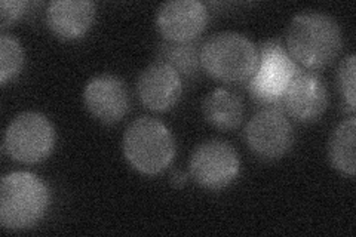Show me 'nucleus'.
Returning <instances> with one entry per match:
<instances>
[{
  "label": "nucleus",
  "instance_id": "nucleus-1",
  "mask_svg": "<svg viewBox=\"0 0 356 237\" xmlns=\"http://www.w3.org/2000/svg\"><path fill=\"white\" fill-rule=\"evenodd\" d=\"M286 51L305 70H322L337 58L343 36L340 26L332 17L307 10L296 15L286 28Z\"/></svg>",
  "mask_w": 356,
  "mask_h": 237
},
{
  "label": "nucleus",
  "instance_id": "nucleus-2",
  "mask_svg": "<svg viewBox=\"0 0 356 237\" xmlns=\"http://www.w3.org/2000/svg\"><path fill=\"white\" fill-rule=\"evenodd\" d=\"M51 205V191L31 172H10L0 183V224L6 230H29L44 217Z\"/></svg>",
  "mask_w": 356,
  "mask_h": 237
},
{
  "label": "nucleus",
  "instance_id": "nucleus-3",
  "mask_svg": "<svg viewBox=\"0 0 356 237\" xmlns=\"http://www.w3.org/2000/svg\"><path fill=\"white\" fill-rule=\"evenodd\" d=\"M259 61L257 44L236 31H221L208 38L200 49L204 72L225 83H245Z\"/></svg>",
  "mask_w": 356,
  "mask_h": 237
},
{
  "label": "nucleus",
  "instance_id": "nucleus-4",
  "mask_svg": "<svg viewBox=\"0 0 356 237\" xmlns=\"http://www.w3.org/2000/svg\"><path fill=\"white\" fill-rule=\"evenodd\" d=\"M125 159L144 175H158L175 157V140L161 120L143 116L129 123L122 141Z\"/></svg>",
  "mask_w": 356,
  "mask_h": 237
},
{
  "label": "nucleus",
  "instance_id": "nucleus-5",
  "mask_svg": "<svg viewBox=\"0 0 356 237\" xmlns=\"http://www.w3.org/2000/svg\"><path fill=\"white\" fill-rule=\"evenodd\" d=\"M259 61L247 82V91L254 101L266 107H281L282 97L296 74L303 70L277 39L261 42Z\"/></svg>",
  "mask_w": 356,
  "mask_h": 237
},
{
  "label": "nucleus",
  "instance_id": "nucleus-6",
  "mask_svg": "<svg viewBox=\"0 0 356 237\" xmlns=\"http://www.w3.org/2000/svg\"><path fill=\"white\" fill-rule=\"evenodd\" d=\"M3 145L14 161L35 165L48 159L52 153L55 129L51 120L42 113H21L8 125Z\"/></svg>",
  "mask_w": 356,
  "mask_h": 237
},
{
  "label": "nucleus",
  "instance_id": "nucleus-7",
  "mask_svg": "<svg viewBox=\"0 0 356 237\" xmlns=\"http://www.w3.org/2000/svg\"><path fill=\"white\" fill-rule=\"evenodd\" d=\"M188 171L207 190L218 191L230 186L239 175L241 159L235 147L222 140H208L193 150Z\"/></svg>",
  "mask_w": 356,
  "mask_h": 237
},
{
  "label": "nucleus",
  "instance_id": "nucleus-8",
  "mask_svg": "<svg viewBox=\"0 0 356 237\" xmlns=\"http://www.w3.org/2000/svg\"><path fill=\"white\" fill-rule=\"evenodd\" d=\"M245 142L261 159L284 157L294 144V129L281 107H266L250 119L245 126Z\"/></svg>",
  "mask_w": 356,
  "mask_h": 237
},
{
  "label": "nucleus",
  "instance_id": "nucleus-9",
  "mask_svg": "<svg viewBox=\"0 0 356 237\" xmlns=\"http://www.w3.org/2000/svg\"><path fill=\"white\" fill-rule=\"evenodd\" d=\"M328 107V88L318 73L300 70L288 85L281 108L300 123H312L324 115Z\"/></svg>",
  "mask_w": 356,
  "mask_h": 237
},
{
  "label": "nucleus",
  "instance_id": "nucleus-10",
  "mask_svg": "<svg viewBox=\"0 0 356 237\" xmlns=\"http://www.w3.org/2000/svg\"><path fill=\"white\" fill-rule=\"evenodd\" d=\"M208 9L199 0H171L161 5L156 27L170 42L197 40L208 24Z\"/></svg>",
  "mask_w": 356,
  "mask_h": 237
},
{
  "label": "nucleus",
  "instance_id": "nucleus-11",
  "mask_svg": "<svg viewBox=\"0 0 356 237\" xmlns=\"http://www.w3.org/2000/svg\"><path fill=\"white\" fill-rule=\"evenodd\" d=\"M83 101L88 111L107 125L124 119L129 110L128 89L124 81L113 74L92 77L85 86Z\"/></svg>",
  "mask_w": 356,
  "mask_h": 237
},
{
  "label": "nucleus",
  "instance_id": "nucleus-12",
  "mask_svg": "<svg viewBox=\"0 0 356 237\" xmlns=\"http://www.w3.org/2000/svg\"><path fill=\"white\" fill-rule=\"evenodd\" d=\"M183 94V79L172 67L154 61L144 69L137 81V95L152 111H168Z\"/></svg>",
  "mask_w": 356,
  "mask_h": 237
},
{
  "label": "nucleus",
  "instance_id": "nucleus-13",
  "mask_svg": "<svg viewBox=\"0 0 356 237\" xmlns=\"http://www.w3.org/2000/svg\"><path fill=\"white\" fill-rule=\"evenodd\" d=\"M95 13L91 0H54L47 9V24L57 38L74 40L91 28Z\"/></svg>",
  "mask_w": 356,
  "mask_h": 237
},
{
  "label": "nucleus",
  "instance_id": "nucleus-14",
  "mask_svg": "<svg viewBox=\"0 0 356 237\" xmlns=\"http://www.w3.org/2000/svg\"><path fill=\"white\" fill-rule=\"evenodd\" d=\"M202 111L207 122L218 131L236 129L243 119V101L227 88H216L204 99Z\"/></svg>",
  "mask_w": 356,
  "mask_h": 237
},
{
  "label": "nucleus",
  "instance_id": "nucleus-15",
  "mask_svg": "<svg viewBox=\"0 0 356 237\" xmlns=\"http://www.w3.org/2000/svg\"><path fill=\"white\" fill-rule=\"evenodd\" d=\"M355 140H356V119L352 116L344 119L334 128L328 141V159L339 172L355 177Z\"/></svg>",
  "mask_w": 356,
  "mask_h": 237
},
{
  "label": "nucleus",
  "instance_id": "nucleus-16",
  "mask_svg": "<svg viewBox=\"0 0 356 237\" xmlns=\"http://www.w3.org/2000/svg\"><path fill=\"white\" fill-rule=\"evenodd\" d=\"M202 43L192 42H170L163 40L158 49V61L168 64L181 76V79H195L202 70L200 63Z\"/></svg>",
  "mask_w": 356,
  "mask_h": 237
},
{
  "label": "nucleus",
  "instance_id": "nucleus-17",
  "mask_svg": "<svg viewBox=\"0 0 356 237\" xmlns=\"http://www.w3.org/2000/svg\"><path fill=\"white\" fill-rule=\"evenodd\" d=\"M24 65V51L21 43L9 35L0 36V83L6 85L8 81L19 74Z\"/></svg>",
  "mask_w": 356,
  "mask_h": 237
},
{
  "label": "nucleus",
  "instance_id": "nucleus-18",
  "mask_svg": "<svg viewBox=\"0 0 356 237\" xmlns=\"http://www.w3.org/2000/svg\"><path fill=\"white\" fill-rule=\"evenodd\" d=\"M355 69H356V56L353 54L348 55L340 64L337 83L339 91L343 97L344 104L350 113H355L356 95H355Z\"/></svg>",
  "mask_w": 356,
  "mask_h": 237
},
{
  "label": "nucleus",
  "instance_id": "nucleus-19",
  "mask_svg": "<svg viewBox=\"0 0 356 237\" xmlns=\"http://www.w3.org/2000/svg\"><path fill=\"white\" fill-rule=\"evenodd\" d=\"M29 3L22 0H2L0 2V17H2V30L13 26L24 15Z\"/></svg>",
  "mask_w": 356,
  "mask_h": 237
},
{
  "label": "nucleus",
  "instance_id": "nucleus-20",
  "mask_svg": "<svg viewBox=\"0 0 356 237\" xmlns=\"http://www.w3.org/2000/svg\"><path fill=\"white\" fill-rule=\"evenodd\" d=\"M187 178L188 175L181 172V171H175L172 175H171V183L175 188H181L186 183H187Z\"/></svg>",
  "mask_w": 356,
  "mask_h": 237
}]
</instances>
